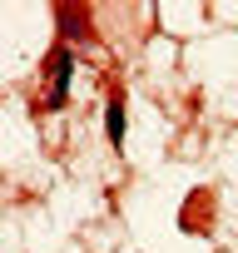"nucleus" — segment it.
<instances>
[{"label": "nucleus", "instance_id": "f257e3e1", "mask_svg": "<svg viewBox=\"0 0 238 253\" xmlns=\"http://www.w3.org/2000/svg\"><path fill=\"white\" fill-rule=\"evenodd\" d=\"M109 139H114V144L124 139V104H119V99L109 104Z\"/></svg>", "mask_w": 238, "mask_h": 253}]
</instances>
